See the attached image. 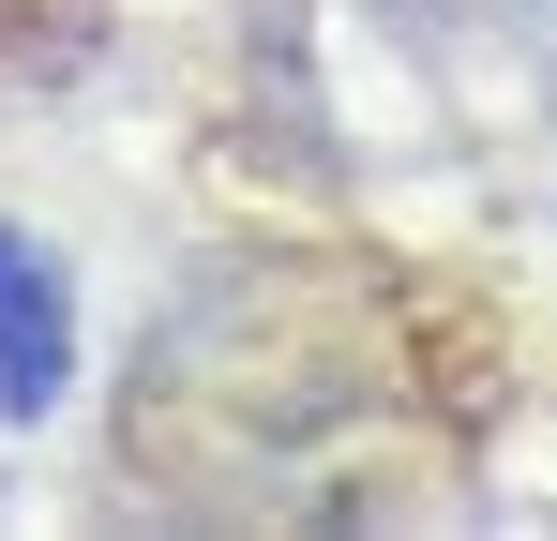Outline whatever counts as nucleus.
I'll return each instance as SVG.
<instances>
[{
	"label": "nucleus",
	"mask_w": 557,
	"mask_h": 541,
	"mask_svg": "<svg viewBox=\"0 0 557 541\" xmlns=\"http://www.w3.org/2000/svg\"><path fill=\"white\" fill-rule=\"evenodd\" d=\"M61 376H76V301H61V270L0 226V406H46Z\"/></svg>",
	"instance_id": "1"
}]
</instances>
